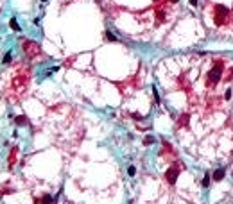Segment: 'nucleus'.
I'll return each instance as SVG.
<instances>
[{
    "label": "nucleus",
    "mask_w": 233,
    "mask_h": 204,
    "mask_svg": "<svg viewBox=\"0 0 233 204\" xmlns=\"http://www.w3.org/2000/svg\"><path fill=\"white\" fill-rule=\"evenodd\" d=\"M224 99H226V100H230V99H231V90H226V93H224Z\"/></svg>",
    "instance_id": "nucleus-14"
},
{
    "label": "nucleus",
    "mask_w": 233,
    "mask_h": 204,
    "mask_svg": "<svg viewBox=\"0 0 233 204\" xmlns=\"http://www.w3.org/2000/svg\"><path fill=\"white\" fill-rule=\"evenodd\" d=\"M170 4H176V2H178V0H169Z\"/></svg>",
    "instance_id": "nucleus-18"
},
{
    "label": "nucleus",
    "mask_w": 233,
    "mask_h": 204,
    "mask_svg": "<svg viewBox=\"0 0 233 204\" xmlns=\"http://www.w3.org/2000/svg\"><path fill=\"white\" fill-rule=\"evenodd\" d=\"M41 2H49V0H41Z\"/></svg>",
    "instance_id": "nucleus-19"
},
{
    "label": "nucleus",
    "mask_w": 233,
    "mask_h": 204,
    "mask_svg": "<svg viewBox=\"0 0 233 204\" xmlns=\"http://www.w3.org/2000/svg\"><path fill=\"white\" fill-rule=\"evenodd\" d=\"M224 175H226L224 168H217V170H215V174H213V179H215V181H221Z\"/></svg>",
    "instance_id": "nucleus-6"
},
{
    "label": "nucleus",
    "mask_w": 233,
    "mask_h": 204,
    "mask_svg": "<svg viewBox=\"0 0 233 204\" xmlns=\"http://www.w3.org/2000/svg\"><path fill=\"white\" fill-rule=\"evenodd\" d=\"M23 50H25L32 57L34 54H38V52H40V47H38V43H34V41H25V43H23Z\"/></svg>",
    "instance_id": "nucleus-3"
},
{
    "label": "nucleus",
    "mask_w": 233,
    "mask_h": 204,
    "mask_svg": "<svg viewBox=\"0 0 233 204\" xmlns=\"http://www.w3.org/2000/svg\"><path fill=\"white\" fill-rule=\"evenodd\" d=\"M2 61H4V65H6V63H9V61H11V52H7V54L4 56V59H2Z\"/></svg>",
    "instance_id": "nucleus-13"
},
{
    "label": "nucleus",
    "mask_w": 233,
    "mask_h": 204,
    "mask_svg": "<svg viewBox=\"0 0 233 204\" xmlns=\"http://www.w3.org/2000/svg\"><path fill=\"white\" fill-rule=\"evenodd\" d=\"M9 27H11L14 32H20V25H18V22H16V18H14V16L9 20Z\"/></svg>",
    "instance_id": "nucleus-5"
},
{
    "label": "nucleus",
    "mask_w": 233,
    "mask_h": 204,
    "mask_svg": "<svg viewBox=\"0 0 233 204\" xmlns=\"http://www.w3.org/2000/svg\"><path fill=\"white\" fill-rule=\"evenodd\" d=\"M43 202H45V204H50V202H54V199H52V197H43Z\"/></svg>",
    "instance_id": "nucleus-15"
},
{
    "label": "nucleus",
    "mask_w": 233,
    "mask_h": 204,
    "mask_svg": "<svg viewBox=\"0 0 233 204\" xmlns=\"http://www.w3.org/2000/svg\"><path fill=\"white\" fill-rule=\"evenodd\" d=\"M16 124H18V125H25V124H27V118H25V116H16Z\"/></svg>",
    "instance_id": "nucleus-7"
},
{
    "label": "nucleus",
    "mask_w": 233,
    "mask_h": 204,
    "mask_svg": "<svg viewBox=\"0 0 233 204\" xmlns=\"http://www.w3.org/2000/svg\"><path fill=\"white\" fill-rule=\"evenodd\" d=\"M188 4H190L192 7H195L197 6V0H188Z\"/></svg>",
    "instance_id": "nucleus-17"
},
{
    "label": "nucleus",
    "mask_w": 233,
    "mask_h": 204,
    "mask_svg": "<svg viewBox=\"0 0 233 204\" xmlns=\"http://www.w3.org/2000/svg\"><path fill=\"white\" fill-rule=\"evenodd\" d=\"M203 186H204V188H206V186H210V175H208V174L203 177Z\"/></svg>",
    "instance_id": "nucleus-9"
},
{
    "label": "nucleus",
    "mask_w": 233,
    "mask_h": 204,
    "mask_svg": "<svg viewBox=\"0 0 233 204\" xmlns=\"http://www.w3.org/2000/svg\"><path fill=\"white\" fill-rule=\"evenodd\" d=\"M152 93H154V99H156V102H160V97H158V92H156V88H152Z\"/></svg>",
    "instance_id": "nucleus-16"
},
{
    "label": "nucleus",
    "mask_w": 233,
    "mask_h": 204,
    "mask_svg": "<svg viewBox=\"0 0 233 204\" xmlns=\"http://www.w3.org/2000/svg\"><path fill=\"white\" fill-rule=\"evenodd\" d=\"M154 2H156V0H154Z\"/></svg>",
    "instance_id": "nucleus-20"
},
{
    "label": "nucleus",
    "mask_w": 233,
    "mask_h": 204,
    "mask_svg": "<svg viewBox=\"0 0 233 204\" xmlns=\"http://www.w3.org/2000/svg\"><path fill=\"white\" fill-rule=\"evenodd\" d=\"M156 16H158V22L165 20V13H163V11H158V13H156Z\"/></svg>",
    "instance_id": "nucleus-11"
},
{
    "label": "nucleus",
    "mask_w": 233,
    "mask_h": 204,
    "mask_svg": "<svg viewBox=\"0 0 233 204\" xmlns=\"http://www.w3.org/2000/svg\"><path fill=\"white\" fill-rule=\"evenodd\" d=\"M152 143H154V138L152 136H145L144 138V145H152Z\"/></svg>",
    "instance_id": "nucleus-8"
},
{
    "label": "nucleus",
    "mask_w": 233,
    "mask_h": 204,
    "mask_svg": "<svg viewBox=\"0 0 233 204\" xmlns=\"http://www.w3.org/2000/svg\"><path fill=\"white\" fill-rule=\"evenodd\" d=\"M127 174H129V175L133 177V175L136 174V168H135V167H129V168H127Z\"/></svg>",
    "instance_id": "nucleus-12"
},
{
    "label": "nucleus",
    "mask_w": 233,
    "mask_h": 204,
    "mask_svg": "<svg viewBox=\"0 0 233 204\" xmlns=\"http://www.w3.org/2000/svg\"><path fill=\"white\" fill-rule=\"evenodd\" d=\"M221 77H223V63H215L213 65V68L208 72V82L210 84H217V82L221 81Z\"/></svg>",
    "instance_id": "nucleus-2"
},
{
    "label": "nucleus",
    "mask_w": 233,
    "mask_h": 204,
    "mask_svg": "<svg viewBox=\"0 0 233 204\" xmlns=\"http://www.w3.org/2000/svg\"><path fill=\"white\" fill-rule=\"evenodd\" d=\"M178 175H180V168L178 167H170L169 170H167V174H165V177H167V181L170 184H174L178 181Z\"/></svg>",
    "instance_id": "nucleus-4"
},
{
    "label": "nucleus",
    "mask_w": 233,
    "mask_h": 204,
    "mask_svg": "<svg viewBox=\"0 0 233 204\" xmlns=\"http://www.w3.org/2000/svg\"><path fill=\"white\" fill-rule=\"evenodd\" d=\"M104 36H106V38H108L109 41H116V38H115V36H113V34H111L109 31H106V34H104Z\"/></svg>",
    "instance_id": "nucleus-10"
},
{
    "label": "nucleus",
    "mask_w": 233,
    "mask_h": 204,
    "mask_svg": "<svg viewBox=\"0 0 233 204\" xmlns=\"http://www.w3.org/2000/svg\"><path fill=\"white\" fill-rule=\"evenodd\" d=\"M228 7L226 6H221V4H217L215 7H213V22H215V25H223L226 18H228Z\"/></svg>",
    "instance_id": "nucleus-1"
}]
</instances>
